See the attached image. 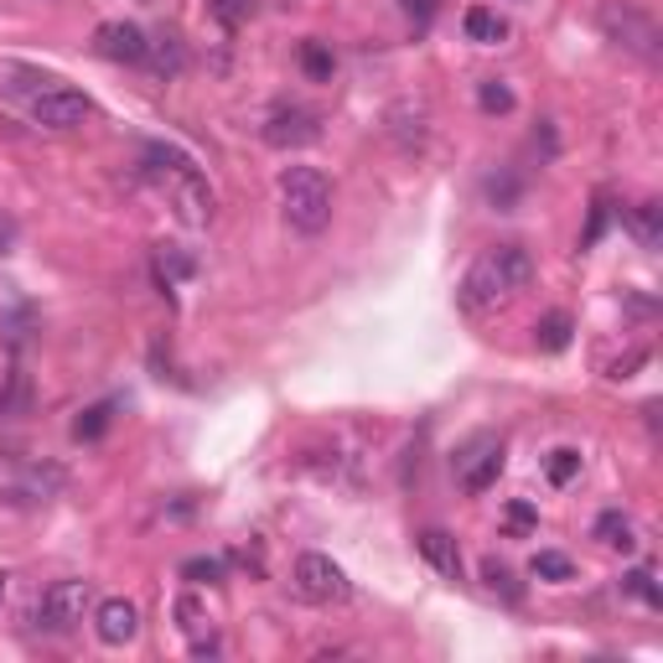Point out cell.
I'll return each instance as SVG.
<instances>
[{"instance_id": "31", "label": "cell", "mask_w": 663, "mask_h": 663, "mask_svg": "<svg viewBox=\"0 0 663 663\" xmlns=\"http://www.w3.org/2000/svg\"><path fill=\"white\" fill-rule=\"evenodd\" d=\"M399 6H405V16L415 21V27H425V21L441 11V0H399Z\"/></svg>"}, {"instance_id": "6", "label": "cell", "mask_w": 663, "mask_h": 663, "mask_svg": "<svg viewBox=\"0 0 663 663\" xmlns=\"http://www.w3.org/2000/svg\"><path fill=\"white\" fill-rule=\"evenodd\" d=\"M296 596L311 606H343L347 596H353V581H347V571L332 555L306 550V555L296 560Z\"/></svg>"}, {"instance_id": "20", "label": "cell", "mask_w": 663, "mask_h": 663, "mask_svg": "<svg viewBox=\"0 0 663 663\" xmlns=\"http://www.w3.org/2000/svg\"><path fill=\"white\" fill-rule=\"evenodd\" d=\"M544 477L555 487H571L575 477H581V452L575 446H560V452H550V462H544Z\"/></svg>"}, {"instance_id": "34", "label": "cell", "mask_w": 663, "mask_h": 663, "mask_svg": "<svg viewBox=\"0 0 663 663\" xmlns=\"http://www.w3.org/2000/svg\"><path fill=\"white\" fill-rule=\"evenodd\" d=\"M6 581H11V575H0V602H6Z\"/></svg>"}, {"instance_id": "11", "label": "cell", "mask_w": 663, "mask_h": 663, "mask_svg": "<svg viewBox=\"0 0 663 663\" xmlns=\"http://www.w3.org/2000/svg\"><path fill=\"white\" fill-rule=\"evenodd\" d=\"M93 627H99V643L120 649V643H130L140 633V606L125 602V596H109V602L93 606Z\"/></svg>"}, {"instance_id": "19", "label": "cell", "mask_w": 663, "mask_h": 663, "mask_svg": "<svg viewBox=\"0 0 663 663\" xmlns=\"http://www.w3.org/2000/svg\"><path fill=\"white\" fill-rule=\"evenodd\" d=\"M177 627H181L187 637H202V633H208V602H202L197 591L177 596Z\"/></svg>"}, {"instance_id": "13", "label": "cell", "mask_w": 663, "mask_h": 663, "mask_svg": "<svg viewBox=\"0 0 663 663\" xmlns=\"http://www.w3.org/2000/svg\"><path fill=\"white\" fill-rule=\"evenodd\" d=\"M591 534H596L606 550H622V555H633V550H637V528H633V518H627L622 508H606Z\"/></svg>"}, {"instance_id": "12", "label": "cell", "mask_w": 663, "mask_h": 663, "mask_svg": "<svg viewBox=\"0 0 663 663\" xmlns=\"http://www.w3.org/2000/svg\"><path fill=\"white\" fill-rule=\"evenodd\" d=\"M415 544H420V560L436 575H446V581H462V550H456V540L446 534V528H425Z\"/></svg>"}, {"instance_id": "22", "label": "cell", "mask_w": 663, "mask_h": 663, "mask_svg": "<svg viewBox=\"0 0 663 663\" xmlns=\"http://www.w3.org/2000/svg\"><path fill=\"white\" fill-rule=\"evenodd\" d=\"M31 405V384L21 368H11L6 374V384H0V415H21V409Z\"/></svg>"}, {"instance_id": "7", "label": "cell", "mask_w": 663, "mask_h": 663, "mask_svg": "<svg viewBox=\"0 0 663 663\" xmlns=\"http://www.w3.org/2000/svg\"><path fill=\"white\" fill-rule=\"evenodd\" d=\"M89 115H93L89 93L68 89V83H52V78H47V89L31 93V120L42 125V130H78Z\"/></svg>"}, {"instance_id": "3", "label": "cell", "mask_w": 663, "mask_h": 663, "mask_svg": "<svg viewBox=\"0 0 663 663\" xmlns=\"http://www.w3.org/2000/svg\"><path fill=\"white\" fill-rule=\"evenodd\" d=\"M280 212H286V224L306 239H317L327 234L332 224V181L321 177L317 166H286L280 171Z\"/></svg>"}, {"instance_id": "9", "label": "cell", "mask_w": 663, "mask_h": 663, "mask_svg": "<svg viewBox=\"0 0 663 663\" xmlns=\"http://www.w3.org/2000/svg\"><path fill=\"white\" fill-rule=\"evenodd\" d=\"M93 52L109 58V62H130V68H140L146 52H151V37H146L136 21H105V27L93 31Z\"/></svg>"}, {"instance_id": "28", "label": "cell", "mask_w": 663, "mask_h": 663, "mask_svg": "<svg viewBox=\"0 0 663 663\" xmlns=\"http://www.w3.org/2000/svg\"><path fill=\"white\" fill-rule=\"evenodd\" d=\"M146 62H156L161 73H181V47H177V37H166V47H156V42H151Z\"/></svg>"}, {"instance_id": "18", "label": "cell", "mask_w": 663, "mask_h": 663, "mask_svg": "<svg viewBox=\"0 0 663 663\" xmlns=\"http://www.w3.org/2000/svg\"><path fill=\"white\" fill-rule=\"evenodd\" d=\"M483 586L493 591V596H503L508 606L524 602V586H518V581H513V571H508V565H497V560H483Z\"/></svg>"}, {"instance_id": "33", "label": "cell", "mask_w": 663, "mask_h": 663, "mask_svg": "<svg viewBox=\"0 0 663 663\" xmlns=\"http://www.w3.org/2000/svg\"><path fill=\"white\" fill-rule=\"evenodd\" d=\"M11 244H16V218H6V212H0V255H6Z\"/></svg>"}, {"instance_id": "5", "label": "cell", "mask_w": 663, "mask_h": 663, "mask_svg": "<svg viewBox=\"0 0 663 663\" xmlns=\"http://www.w3.org/2000/svg\"><path fill=\"white\" fill-rule=\"evenodd\" d=\"M89 606H93V581H52V586L42 591V602H37V627L42 633H73L78 622L89 617Z\"/></svg>"}, {"instance_id": "21", "label": "cell", "mask_w": 663, "mask_h": 663, "mask_svg": "<svg viewBox=\"0 0 663 663\" xmlns=\"http://www.w3.org/2000/svg\"><path fill=\"white\" fill-rule=\"evenodd\" d=\"M477 105H483V115H513L518 99H513V89L503 78H483V83H477Z\"/></svg>"}, {"instance_id": "29", "label": "cell", "mask_w": 663, "mask_h": 663, "mask_svg": "<svg viewBox=\"0 0 663 663\" xmlns=\"http://www.w3.org/2000/svg\"><path fill=\"white\" fill-rule=\"evenodd\" d=\"M606 224H612V202H596L591 208V224H586V234H581V249H591V244L606 234Z\"/></svg>"}, {"instance_id": "25", "label": "cell", "mask_w": 663, "mask_h": 663, "mask_svg": "<svg viewBox=\"0 0 663 663\" xmlns=\"http://www.w3.org/2000/svg\"><path fill=\"white\" fill-rule=\"evenodd\" d=\"M181 581H192V586H212V581H224V560L212 555H197L181 565Z\"/></svg>"}, {"instance_id": "30", "label": "cell", "mask_w": 663, "mask_h": 663, "mask_svg": "<svg viewBox=\"0 0 663 663\" xmlns=\"http://www.w3.org/2000/svg\"><path fill=\"white\" fill-rule=\"evenodd\" d=\"M503 518H508V528H513V534H524V528H534V524H540V513L528 508V503H508V513H503Z\"/></svg>"}, {"instance_id": "15", "label": "cell", "mask_w": 663, "mask_h": 663, "mask_svg": "<svg viewBox=\"0 0 663 663\" xmlns=\"http://www.w3.org/2000/svg\"><path fill=\"white\" fill-rule=\"evenodd\" d=\"M462 27H467L472 42H483V47H493V42L508 37V27H503V16H497L493 6H472V11L462 16Z\"/></svg>"}, {"instance_id": "24", "label": "cell", "mask_w": 663, "mask_h": 663, "mask_svg": "<svg viewBox=\"0 0 663 663\" xmlns=\"http://www.w3.org/2000/svg\"><path fill=\"white\" fill-rule=\"evenodd\" d=\"M528 571L540 575V581H571L575 575V565L565 555H560V550H540V555H534V565H528Z\"/></svg>"}, {"instance_id": "4", "label": "cell", "mask_w": 663, "mask_h": 663, "mask_svg": "<svg viewBox=\"0 0 663 663\" xmlns=\"http://www.w3.org/2000/svg\"><path fill=\"white\" fill-rule=\"evenodd\" d=\"M602 31L617 47H627V52H637V58H649V62H659V52H663L659 21H653L649 11L627 6V0H606L602 6Z\"/></svg>"}, {"instance_id": "26", "label": "cell", "mask_w": 663, "mask_h": 663, "mask_svg": "<svg viewBox=\"0 0 663 663\" xmlns=\"http://www.w3.org/2000/svg\"><path fill=\"white\" fill-rule=\"evenodd\" d=\"M487 202H493L497 212H513V202H518V177H513V171L487 177Z\"/></svg>"}, {"instance_id": "2", "label": "cell", "mask_w": 663, "mask_h": 663, "mask_svg": "<svg viewBox=\"0 0 663 663\" xmlns=\"http://www.w3.org/2000/svg\"><path fill=\"white\" fill-rule=\"evenodd\" d=\"M528 280H534V255H528L524 244H497V249H487V255L477 259L467 275H462V286H456V306L477 317V311L503 306L513 290H524Z\"/></svg>"}, {"instance_id": "14", "label": "cell", "mask_w": 663, "mask_h": 663, "mask_svg": "<svg viewBox=\"0 0 663 663\" xmlns=\"http://www.w3.org/2000/svg\"><path fill=\"white\" fill-rule=\"evenodd\" d=\"M301 73L311 78V83H332V73H337V52H332V42L306 37L301 42Z\"/></svg>"}, {"instance_id": "27", "label": "cell", "mask_w": 663, "mask_h": 663, "mask_svg": "<svg viewBox=\"0 0 663 663\" xmlns=\"http://www.w3.org/2000/svg\"><path fill=\"white\" fill-rule=\"evenodd\" d=\"M622 591H633L637 602H649V606H663V591L653 581V571H627L622 575Z\"/></svg>"}, {"instance_id": "16", "label": "cell", "mask_w": 663, "mask_h": 663, "mask_svg": "<svg viewBox=\"0 0 663 663\" xmlns=\"http://www.w3.org/2000/svg\"><path fill=\"white\" fill-rule=\"evenodd\" d=\"M627 228H633V239L643 244V249H653V244L663 239V208L659 202H637V208L627 212Z\"/></svg>"}, {"instance_id": "17", "label": "cell", "mask_w": 663, "mask_h": 663, "mask_svg": "<svg viewBox=\"0 0 663 663\" xmlns=\"http://www.w3.org/2000/svg\"><path fill=\"white\" fill-rule=\"evenodd\" d=\"M571 332H575V321L565 317V311H550V317L534 327V343H540L544 353H565V347H571Z\"/></svg>"}, {"instance_id": "1", "label": "cell", "mask_w": 663, "mask_h": 663, "mask_svg": "<svg viewBox=\"0 0 663 663\" xmlns=\"http://www.w3.org/2000/svg\"><path fill=\"white\" fill-rule=\"evenodd\" d=\"M140 171L156 181L166 192V202L177 208V218L187 228H208L212 212H218V197H212L208 177L197 171V161L187 151H177V146H146V156H140Z\"/></svg>"}, {"instance_id": "8", "label": "cell", "mask_w": 663, "mask_h": 663, "mask_svg": "<svg viewBox=\"0 0 663 663\" xmlns=\"http://www.w3.org/2000/svg\"><path fill=\"white\" fill-rule=\"evenodd\" d=\"M452 472L456 483H462V493H487V487L497 483V472H503V441L497 436H472L462 452L452 456Z\"/></svg>"}, {"instance_id": "10", "label": "cell", "mask_w": 663, "mask_h": 663, "mask_svg": "<svg viewBox=\"0 0 663 663\" xmlns=\"http://www.w3.org/2000/svg\"><path fill=\"white\" fill-rule=\"evenodd\" d=\"M259 136L270 140L275 151H301V146H311V140H321V125L317 115H306V109H270V120H265V130Z\"/></svg>"}, {"instance_id": "32", "label": "cell", "mask_w": 663, "mask_h": 663, "mask_svg": "<svg viewBox=\"0 0 663 663\" xmlns=\"http://www.w3.org/2000/svg\"><path fill=\"white\" fill-rule=\"evenodd\" d=\"M218 653H224L218 637H192V659H218Z\"/></svg>"}, {"instance_id": "23", "label": "cell", "mask_w": 663, "mask_h": 663, "mask_svg": "<svg viewBox=\"0 0 663 663\" xmlns=\"http://www.w3.org/2000/svg\"><path fill=\"white\" fill-rule=\"evenodd\" d=\"M109 420H115V405H89L83 415L73 420V436L78 441H99L109 431Z\"/></svg>"}]
</instances>
